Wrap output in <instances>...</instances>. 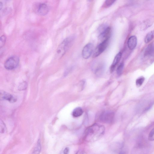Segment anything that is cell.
Listing matches in <instances>:
<instances>
[{
  "mask_svg": "<svg viewBox=\"0 0 154 154\" xmlns=\"http://www.w3.org/2000/svg\"><path fill=\"white\" fill-rule=\"evenodd\" d=\"M137 44V38L135 36L130 37L128 41V46L130 50H133L136 47Z\"/></svg>",
  "mask_w": 154,
  "mask_h": 154,
  "instance_id": "12",
  "label": "cell"
},
{
  "mask_svg": "<svg viewBox=\"0 0 154 154\" xmlns=\"http://www.w3.org/2000/svg\"><path fill=\"white\" fill-rule=\"evenodd\" d=\"M148 139L151 141L154 140V128L150 131L149 133Z\"/></svg>",
  "mask_w": 154,
  "mask_h": 154,
  "instance_id": "22",
  "label": "cell"
},
{
  "mask_svg": "<svg viewBox=\"0 0 154 154\" xmlns=\"http://www.w3.org/2000/svg\"><path fill=\"white\" fill-rule=\"evenodd\" d=\"M122 53L120 52L117 54L115 57L112 64L110 68V71L111 73L113 72L116 65L119 63L120 60L122 57Z\"/></svg>",
  "mask_w": 154,
  "mask_h": 154,
  "instance_id": "13",
  "label": "cell"
},
{
  "mask_svg": "<svg viewBox=\"0 0 154 154\" xmlns=\"http://www.w3.org/2000/svg\"><path fill=\"white\" fill-rule=\"evenodd\" d=\"M5 127L4 123L3 122H2L1 121L0 122V130L1 133H3L5 132Z\"/></svg>",
  "mask_w": 154,
  "mask_h": 154,
  "instance_id": "24",
  "label": "cell"
},
{
  "mask_svg": "<svg viewBox=\"0 0 154 154\" xmlns=\"http://www.w3.org/2000/svg\"><path fill=\"white\" fill-rule=\"evenodd\" d=\"M33 8L35 12L41 16L46 15L49 11L48 6L44 3L35 4L34 5Z\"/></svg>",
  "mask_w": 154,
  "mask_h": 154,
  "instance_id": "4",
  "label": "cell"
},
{
  "mask_svg": "<svg viewBox=\"0 0 154 154\" xmlns=\"http://www.w3.org/2000/svg\"><path fill=\"white\" fill-rule=\"evenodd\" d=\"M144 57L149 58L154 56V45H149L145 49L143 53Z\"/></svg>",
  "mask_w": 154,
  "mask_h": 154,
  "instance_id": "11",
  "label": "cell"
},
{
  "mask_svg": "<svg viewBox=\"0 0 154 154\" xmlns=\"http://www.w3.org/2000/svg\"><path fill=\"white\" fill-rule=\"evenodd\" d=\"M104 131V127L97 124L93 125L88 128L85 132L86 140H95L103 135Z\"/></svg>",
  "mask_w": 154,
  "mask_h": 154,
  "instance_id": "1",
  "label": "cell"
},
{
  "mask_svg": "<svg viewBox=\"0 0 154 154\" xmlns=\"http://www.w3.org/2000/svg\"><path fill=\"white\" fill-rule=\"evenodd\" d=\"M153 21L150 19H147L141 23L140 28L142 30L146 29L150 27L153 23Z\"/></svg>",
  "mask_w": 154,
  "mask_h": 154,
  "instance_id": "14",
  "label": "cell"
},
{
  "mask_svg": "<svg viewBox=\"0 0 154 154\" xmlns=\"http://www.w3.org/2000/svg\"><path fill=\"white\" fill-rule=\"evenodd\" d=\"M94 49V46L91 43H89L85 45L82 52V57L85 59L88 58L92 54Z\"/></svg>",
  "mask_w": 154,
  "mask_h": 154,
  "instance_id": "8",
  "label": "cell"
},
{
  "mask_svg": "<svg viewBox=\"0 0 154 154\" xmlns=\"http://www.w3.org/2000/svg\"><path fill=\"white\" fill-rule=\"evenodd\" d=\"M3 7V3L2 2H0V10H1Z\"/></svg>",
  "mask_w": 154,
  "mask_h": 154,
  "instance_id": "26",
  "label": "cell"
},
{
  "mask_svg": "<svg viewBox=\"0 0 154 154\" xmlns=\"http://www.w3.org/2000/svg\"><path fill=\"white\" fill-rule=\"evenodd\" d=\"M27 87V84L26 82L24 81L20 83L18 87L19 91H22L26 90Z\"/></svg>",
  "mask_w": 154,
  "mask_h": 154,
  "instance_id": "19",
  "label": "cell"
},
{
  "mask_svg": "<svg viewBox=\"0 0 154 154\" xmlns=\"http://www.w3.org/2000/svg\"><path fill=\"white\" fill-rule=\"evenodd\" d=\"M100 30V33L98 36L99 40L101 42L109 40L111 34V28L109 26H105Z\"/></svg>",
  "mask_w": 154,
  "mask_h": 154,
  "instance_id": "5",
  "label": "cell"
},
{
  "mask_svg": "<svg viewBox=\"0 0 154 154\" xmlns=\"http://www.w3.org/2000/svg\"><path fill=\"white\" fill-rule=\"evenodd\" d=\"M124 67V64L123 63H121L119 65L117 68L116 73L118 75H121L123 72Z\"/></svg>",
  "mask_w": 154,
  "mask_h": 154,
  "instance_id": "18",
  "label": "cell"
},
{
  "mask_svg": "<svg viewBox=\"0 0 154 154\" xmlns=\"http://www.w3.org/2000/svg\"><path fill=\"white\" fill-rule=\"evenodd\" d=\"M154 38V30L149 32L146 35L144 39L146 43H147L151 41Z\"/></svg>",
  "mask_w": 154,
  "mask_h": 154,
  "instance_id": "15",
  "label": "cell"
},
{
  "mask_svg": "<svg viewBox=\"0 0 154 154\" xmlns=\"http://www.w3.org/2000/svg\"><path fill=\"white\" fill-rule=\"evenodd\" d=\"M114 113L111 111H106L100 115V119L101 121L105 123H111L113 121Z\"/></svg>",
  "mask_w": 154,
  "mask_h": 154,
  "instance_id": "6",
  "label": "cell"
},
{
  "mask_svg": "<svg viewBox=\"0 0 154 154\" xmlns=\"http://www.w3.org/2000/svg\"><path fill=\"white\" fill-rule=\"evenodd\" d=\"M0 98L1 99L8 100L11 103H14L17 100L16 97L3 91H0Z\"/></svg>",
  "mask_w": 154,
  "mask_h": 154,
  "instance_id": "9",
  "label": "cell"
},
{
  "mask_svg": "<svg viewBox=\"0 0 154 154\" xmlns=\"http://www.w3.org/2000/svg\"><path fill=\"white\" fill-rule=\"evenodd\" d=\"M116 0H106L105 2V6L109 7L112 5Z\"/></svg>",
  "mask_w": 154,
  "mask_h": 154,
  "instance_id": "23",
  "label": "cell"
},
{
  "mask_svg": "<svg viewBox=\"0 0 154 154\" xmlns=\"http://www.w3.org/2000/svg\"><path fill=\"white\" fill-rule=\"evenodd\" d=\"M145 80L143 76H141L138 78L136 81V84L138 87L140 86L143 84Z\"/></svg>",
  "mask_w": 154,
  "mask_h": 154,
  "instance_id": "20",
  "label": "cell"
},
{
  "mask_svg": "<svg viewBox=\"0 0 154 154\" xmlns=\"http://www.w3.org/2000/svg\"><path fill=\"white\" fill-rule=\"evenodd\" d=\"M69 151V149L68 147L66 148L63 151V153L64 154H67Z\"/></svg>",
  "mask_w": 154,
  "mask_h": 154,
  "instance_id": "25",
  "label": "cell"
},
{
  "mask_svg": "<svg viewBox=\"0 0 154 154\" xmlns=\"http://www.w3.org/2000/svg\"><path fill=\"white\" fill-rule=\"evenodd\" d=\"M108 43V40H106L101 42L96 48L94 51L93 57H96L105 50L106 48Z\"/></svg>",
  "mask_w": 154,
  "mask_h": 154,
  "instance_id": "7",
  "label": "cell"
},
{
  "mask_svg": "<svg viewBox=\"0 0 154 154\" xmlns=\"http://www.w3.org/2000/svg\"><path fill=\"white\" fill-rule=\"evenodd\" d=\"M19 59L17 56H12L8 58L4 63L5 68L9 70L13 69L18 66Z\"/></svg>",
  "mask_w": 154,
  "mask_h": 154,
  "instance_id": "3",
  "label": "cell"
},
{
  "mask_svg": "<svg viewBox=\"0 0 154 154\" xmlns=\"http://www.w3.org/2000/svg\"><path fill=\"white\" fill-rule=\"evenodd\" d=\"M6 40V37L5 35H2L0 37V48L3 47L5 45Z\"/></svg>",
  "mask_w": 154,
  "mask_h": 154,
  "instance_id": "21",
  "label": "cell"
},
{
  "mask_svg": "<svg viewBox=\"0 0 154 154\" xmlns=\"http://www.w3.org/2000/svg\"></svg>",
  "mask_w": 154,
  "mask_h": 154,
  "instance_id": "27",
  "label": "cell"
},
{
  "mask_svg": "<svg viewBox=\"0 0 154 154\" xmlns=\"http://www.w3.org/2000/svg\"><path fill=\"white\" fill-rule=\"evenodd\" d=\"M83 113L82 109L79 107L75 108L73 111L72 115L74 117H78L81 116Z\"/></svg>",
  "mask_w": 154,
  "mask_h": 154,
  "instance_id": "16",
  "label": "cell"
},
{
  "mask_svg": "<svg viewBox=\"0 0 154 154\" xmlns=\"http://www.w3.org/2000/svg\"><path fill=\"white\" fill-rule=\"evenodd\" d=\"M74 37H70L65 39L60 45L57 50V57L60 58L72 44Z\"/></svg>",
  "mask_w": 154,
  "mask_h": 154,
  "instance_id": "2",
  "label": "cell"
},
{
  "mask_svg": "<svg viewBox=\"0 0 154 154\" xmlns=\"http://www.w3.org/2000/svg\"><path fill=\"white\" fill-rule=\"evenodd\" d=\"M93 69L95 74L97 76H100L103 73L104 65L103 63L98 62L93 66Z\"/></svg>",
  "mask_w": 154,
  "mask_h": 154,
  "instance_id": "10",
  "label": "cell"
},
{
  "mask_svg": "<svg viewBox=\"0 0 154 154\" xmlns=\"http://www.w3.org/2000/svg\"><path fill=\"white\" fill-rule=\"evenodd\" d=\"M41 146L40 139H38L36 146L34 148L33 151V153L39 154L41 150Z\"/></svg>",
  "mask_w": 154,
  "mask_h": 154,
  "instance_id": "17",
  "label": "cell"
}]
</instances>
